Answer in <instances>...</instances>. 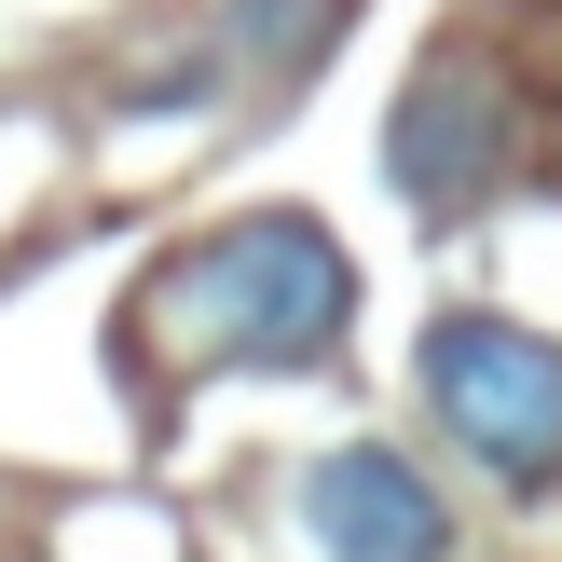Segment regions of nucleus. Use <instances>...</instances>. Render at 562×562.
I'll return each instance as SVG.
<instances>
[{
	"mask_svg": "<svg viewBox=\"0 0 562 562\" xmlns=\"http://www.w3.org/2000/svg\"><path fill=\"white\" fill-rule=\"evenodd\" d=\"M151 316L206 329V357H247V371H316L357 329V261L329 247V220L261 206V220H234V234L179 247L165 289H151Z\"/></svg>",
	"mask_w": 562,
	"mask_h": 562,
	"instance_id": "f257e3e1",
	"label": "nucleus"
},
{
	"mask_svg": "<svg viewBox=\"0 0 562 562\" xmlns=\"http://www.w3.org/2000/svg\"><path fill=\"white\" fill-rule=\"evenodd\" d=\"M412 371H426V412H439V439H453L467 467H494L508 494L562 481V344L549 329L453 302V316H426Z\"/></svg>",
	"mask_w": 562,
	"mask_h": 562,
	"instance_id": "f03ea898",
	"label": "nucleus"
},
{
	"mask_svg": "<svg viewBox=\"0 0 562 562\" xmlns=\"http://www.w3.org/2000/svg\"><path fill=\"white\" fill-rule=\"evenodd\" d=\"M521 165V97L481 69V55H426V69L398 82V110H384V192L426 220L453 206H494Z\"/></svg>",
	"mask_w": 562,
	"mask_h": 562,
	"instance_id": "7ed1b4c3",
	"label": "nucleus"
},
{
	"mask_svg": "<svg viewBox=\"0 0 562 562\" xmlns=\"http://www.w3.org/2000/svg\"><path fill=\"white\" fill-rule=\"evenodd\" d=\"M302 521L329 562H453V508L398 439H329L302 467Z\"/></svg>",
	"mask_w": 562,
	"mask_h": 562,
	"instance_id": "20e7f679",
	"label": "nucleus"
}]
</instances>
